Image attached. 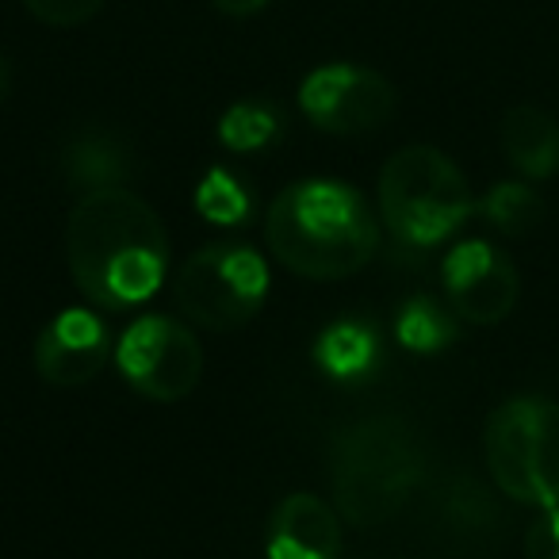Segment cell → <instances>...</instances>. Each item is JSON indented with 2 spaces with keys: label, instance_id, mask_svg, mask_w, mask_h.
Segmentation results:
<instances>
[{
  "label": "cell",
  "instance_id": "6da1fadb",
  "mask_svg": "<svg viewBox=\"0 0 559 559\" xmlns=\"http://www.w3.org/2000/svg\"><path fill=\"white\" fill-rule=\"evenodd\" d=\"M66 261L73 284L100 311L146 304L169 272V234L131 188L85 192L66 218Z\"/></svg>",
  "mask_w": 559,
  "mask_h": 559
},
{
  "label": "cell",
  "instance_id": "7a4b0ae2",
  "mask_svg": "<svg viewBox=\"0 0 559 559\" xmlns=\"http://www.w3.org/2000/svg\"><path fill=\"white\" fill-rule=\"evenodd\" d=\"M272 257L304 280L357 276L380 249V218L345 180H296L272 200L264 218Z\"/></svg>",
  "mask_w": 559,
  "mask_h": 559
},
{
  "label": "cell",
  "instance_id": "3957f363",
  "mask_svg": "<svg viewBox=\"0 0 559 559\" xmlns=\"http://www.w3.org/2000/svg\"><path fill=\"white\" fill-rule=\"evenodd\" d=\"M429 475V452L403 414H368L330 441V487L349 525L376 528L414 502Z\"/></svg>",
  "mask_w": 559,
  "mask_h": 559
},
{
  "label": "cell",
  "instance_id": "277c9868",
  "mask_svg": "<svg viewBox=\"0 0 559 559\" xmlns=\"http://www.w3.org/2000/svg\"><path fill=\"white\" fill-rule=\"evenodd\" d=\"M380 218L403 246H441L467 223L475 195L467 177L437 146H403L380 169Z\"/></svg>",
  "mask_w": 559,
  "mask_h": 559
},
{
  "label": "cell",
  "instance_id": "5b68a950",
  "mask_svg": "<svg viewBox=\"0 0 559 559\" xmlns=\"http://www.w3.org/2000/svg\"><path fill=\"white\" fill-rule=\"evenodd\" d=\"M483 456L506 498L559 506V403L544 395L506 399L483 429Z\"/></svg>",
  "mask_w": 559,
  "mask_h": 559
},
{
  "label": "cell",
  "instance_id": "8992f818",
  "mask_svg": "<svg viewBox=\"0 0 559 559\" xmlns=\"http://www.w3.org/2000/svg\"><path fill=\"white\" fill-rule=\"evenodd\" d=\"M173 296L192 326L226 334L257 319L264 307L269 261L246 241H211L180 264Z\"/></svg>",
  "mask_w": 559,
  "mask_h": 559
},
{
  "label": "cell",
  "instance_id": "52a82bcc",
  "mask_svg": "<svg viewBox=\"0 0 559 559\" xmlns=\"http://www.w3.org/2000/svg\"><path fill=\"white\" fill-rule=\"evenodd\" d=\"M116 365L142 399L180 403L203 376V345L188 322L169 314H142L119 334Z\"/></svg>",
  "mask_w": 559,
  "mask_h": 559
},
{
  "label": "cell",
  "instance_id": "ba28073f",
  "mask_svg": "<svg viewBox=\"0 0 559 559\" xmlns=\"http://www.w3.org/2000/svg\"><path fill=\"white\" fill-rule=\"evenodd\" d=\"M299 108L326 134H368L395 116L399 93L383 73L368 66L330 62L304 78Z\"/></svg>",
  "mask_w": 559,
  "mask_h": 559
},
{
  "label": "cell",
  "instance_id": "9c48e42d",
  "mask_svg": "<svg viewBox=\"0 0 559 559\" xmlns=\"http://www.w3.org/2000/svg\"><path fill=\"white\" fill-rule=\"evenodd\" d=\"M444 296L456 319L472 326H498L518 307L521 280L513 261L483 238L460 241L441 264Z\"/></svg>",
  "mask_w": 559,
  "mask_h": 559
},
{
  "label": "cell",
  "instance_id": "30bf717a",
  "mask_svg": "<svg viewBox=\"0 0 559 559\" xmlns=\"http://www.w3.org/2000/svg\"><path fill=\"white\" fill-rule=\"evenodd\" d=\"M111 330L88 307H66L43 326L35 342V368L55 388H85L111 357Z\"/></svg>",
  "mask_w": 559,
  "mask_h": 559
},
{
  "label": "cell",
  "instance_id": "8fae6325",
  "mask_svg": "<svg viewBox=\"0 0 559 559\" xmlns=\"http://www.w3.org/2000/svg\"><path fill=\"white\" fill-rule=\"evenodd\" d=\"M269 559H337L342 551V513L319 495H288L272 510Z\"/></svg>",
  "mask_w": 559,
  "mask_h": 559
},
{
  "label": "cell",
  "instance_id": "7c38bea8",
  "mask_svg": "<svg viewBox=\"0 0 559 559\" xmlns=\"http://www.w3.org/2000/svg\"><path fill=\"white\" fill-rule=\"evenodd\" d=\"M498 139H502L506 162L521 177L548 180L559 173V123L544 108H533V104L510 108L498 127Z\"/></svg>",
  "mask_w": 559,
  "mask_h": 559
},
{
  "label": "cell",
  "instance_id": "4fadbf2b",
  "mask_svg": "<svg viewBox=\"0 0 559 559\" xmlns=\"http://www.w3.org/2000/svg\"><path fill=\"white\" fill-rule=\"evenodd\" d=\"M62 173L81 195L104 192V188H123L131 177V150L108 131H81L66 142Z\"/></svg>",
  "mask_w": 559,
  "mask_h": 559
},
{
  "label": "cell",
  "instance_id": "5bb4252c",
  "mask_svg": "<svg viewBox=\"0 0 559 559\" xmlns=\"http://www.w3.org/2000/svg\"><path fill=\"white\" fill-rule=\"evenodd\" d=\"M376 334L365 322H334V326L322 330L319 345H314V360L330 380H360V376L372 372L376 365Z\"/></svg>",
  "mask_w": 559,
  "mask_h": 559
},
{
  "label": "cell",
  "instance_id": "9a60e30c",
  "mask_svg": "<svg viewBox=\"0 0 559 559\" xmlns=\"http://www.w3.org/2000/svg\"><path fill=\"white\" fill-rule=\"evenodd\" d=\"M284 131V119L276 108L261 100H241L230 104L218 119V142H223L230 154H257V150L272 146Z\"/></svg>",
  "mask_w": 559,
  "mask_h": 559
},
{
  "label": "cell",
  "instance_id": "2e32d148",
  "mask_svg": "<svg viewBox=\"0 0 559 559\" xmlns=\"http://www.w3.org/2000/svg\"><path fill=\"white\" fill-rule=\"evenodd\" d=\"M395 334L403 342V349L411 353H441L456 337V319L449 311H441L433 299L418 296L399 311Z\"/></svg>",
  "mask_w": 559,
  "mask_h": 559
},
{
  "label": "cell",
  "instance_id": "e0dca14e",
  "mask_svg": "<svg viewBox=\"0 0 559 559\" xmlns=\"http://www.w3.org/2000/svg\"><path fill=\"white\" fill-rule=\"evenodd\" d=\"M483 215L502 234H528L533 226H540L544 203H540V195L528 185H521V180H502V185L490 188L487 200H483Z\"/></svg>",
  "mask_w": 559,
  "mask_h": 559
},
{
  "label": "cell",
  "instance_id": "ac0fdd59",
  "mask_svg": "<svg viewBox=\"0 0 559 559\" xmlns=\"http://www.w3.org/2000/svg\"><path fill=\"white\" fill-rule=\"evenodd\" d=\"M195 211L215 226H238L249 215V192L234 173L211 169L195 188Z\"/></svg>",
  "mask_w": 559,
  "mask_h": 559
},
{
  "label": "cell",
  "instance_id": "d6986e66",
  "mask_svg": "<svg viewBox=\"0 0 559 559\" xmlns=\"http://www.w3.org/2000/svg\"><path fill=\"white\" fill-rule=\"evenodd\" d=\"M24 9L47 27H81L104 9V0H24Z\"/></svg>",
  "mask_w": 559,
  "mask_h": 559
},
{
  "label": "cell",
  "instance_id": "ffe728a7",
  "mask_svg": "<svg viewBox=\"0 0 559 559\" xmlns=\"http://www.w3.org/2000/svg\"><path fill=\"white\" fill-rule=\"evenodd\" d=\"M525 559H559V506L544 510L525 533Z\"/></svg>",
  "mask_w": 559,
  "mask_h": 559
},
{
  "label": "cell",
  "instance_id": "44dd1931",
  "mask_svg": "<svg viewBox=\"0 0 559 559\" xmlns=\"http://www.w3.org/2000/svg\"><path fill=\"white\" fill-rule=\"evenodd\" d=\"M223 16H230V20H246V16H257V12L269 4V0H211Z\"/></svg>",
  "mask_w": 559,
  "mask_h": 559
},
{
  "label": "cell",
  "instance_id": "7402d4cb",
  "mask_svg": "<svg viewBox=\"0 0 559 559\" xmlns=\"http://www.w3.org/2000/svg\"><path fill=\"white\" fill-rule=\"evenodd\" d=\"M9 93H12V66H9V58L0 55V104L9 100Z\"/></svg>",
  "mask_w": 559,
  "mask_h": 559
}]
</instances>
